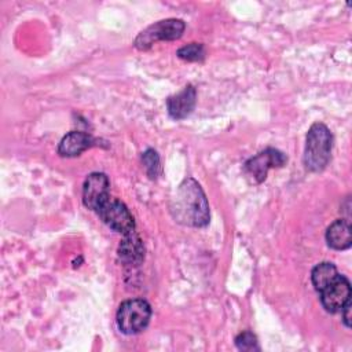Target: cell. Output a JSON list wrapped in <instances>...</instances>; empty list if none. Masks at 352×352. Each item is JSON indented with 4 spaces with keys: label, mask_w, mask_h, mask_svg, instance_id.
<instances>
[{
    "label": "cell",
    "mask_w": 352,
    "mask_h": 352,
    "mask_svg": "<svg viewBox=\"0 0 352 352\" xmlns=\"http://www.w3.org/2000/svg\"><path fill=\"white\" fill-rule=\"evenodd\" d=\"M172 213L179 223L191 227H205L209 223V204L206 195L197 180L184 179L173 199Z\"/></svg>",
    "instance_id": "cell-1"
},
{
    "label": "cell",
    "mask_w": 352,
    "mask_h": 352,
    "mask_svg": "<svg viewBox=\"0 0 352 352\" xmlns=\"http://www.w3.org/2000/svg\"><path fill=\"white\" fill-rule=\"evenodd\" d=\"M333 135L330 129L322 124L315 122L308 133L304 151V165L311 172H319L326 168L331 158Z\"/></svg>",
    "instance_id": "cell-2"
},
{
    "label": "cell",
    "mask_w": 352,
    "mask_h": 352,
    "mask_svg": "<svg viewBox=\"0 0 352 352\" xmlns=\"http://www.w3.org/2000/svg\"><path fill=\"white\" fill-rule=\"evenodd\" d=\"M151 318V307L143 298H131L118 307L117 326L124 334H138L144 330Z\"/></svg>",
    "instance_id": "cell-3"
},
{
    "label": "cell",
    "mask_w": 352,
    "mask_h": 352,
    "mask_svg": "<svg viewBox=\"0 0 352 352\" xmlns=\"http://www.w3.org/2000/svg\"><path fill=\"white\" fill-rule=\"evenodd\" d=\"M184 29L186 23L182 19L169 18L158 21L138 34V37L135 38V47L138 50L144 51L148 50L157 41H170L180 38Z\"/></svg>",
    "instance_id": "cell-4"
},
{
    "label": "cell",
    "mask_w": 352,
    "mask_h": 352,
    "mask_svg": "<svg viewBox=\"0 0 352 352\" xmlns=\"http://www.w3.org/2000/svg\"><path fill=\"white\" fill-rule=\"evenodd\" d=\"M287 162V157L272 147H268L245 162V172L256 183L265 180L267 173L271 168H280Z\"/></svg>",
    "instance_id": "cell-5"
},
{
    "label": "cell",
    "mask_w": 352,
    "mask_h": 352,
    "mask_svg": "<svg viewBox=\"0 0 352 352\" xmlns=\"http://www.w3.org/2000/svg\"><path fill=\"white\" fill-rule=\"evenodd\" d=\"M102 221L111 230L124 234H128L135 230V220L129 209L124 202L110 198L98 212Z\"/></svg>",
    "instance_id": "cell-6"
},
{
    "label": "cell",
    "mask_w": 352,
    "mask_h": 352,
    "mask_svg": "<svg viewBox=\"0 0 352 352\" xmlns=\"http://www.w3.org/2000/svg\"><path fill=\"white\" fill-rule=\"evenodd\" d=\"M110 199V182L109 177L102 172H94L88 175L82 186V202L84 205L94 210L99 209Z\"/></svg>",
    "instance_id": "cell-7"
},
{
    "label": "cell",
    "mask_w": 352,
    "mask_h": 352,
    "mask_svg": "<svg viewBox=\"0 0 352 352\" xmlns=\"http://www.w3.org/2000/svg\"><path fill=\"white\" fill-rule=\"evenodd\" d=\"M319 293L322 305L327 312H340L351 300V283L344 275H338L333 283L326 286Z\"/></svg>",
    "instance_id": "cell-8"
},
{
    "label": "cell",
    "mask_w": 352,
    "mask_h": 352,
    "mask_svg": "<svg viewBox=\"0 0 352 352\" xmlns=\"http://www.w3.org/2000/svg\"><path fill=\"white\" fill-rule=\"evenodd\" d=\"M195 102H197V91L192 85H187L180 92L166 99L168 114L175 120L186 118L194 110Z\"/></svg>",
    "instance_id": "cell-9"
},
{
    "label": "cell",
    "mask_w": 352,
    "mask_h": 352,
    "mask_svg": "<svg viewBox=\"0 0 352 352\" xmlns=\"http://www.w3.org/2000/svg\"><path fill=\"white\" fill-rule=\"evenodd\" d=\"M118 257L120 260L126 265H139L142 264L144 258V246L140 239V236L136 234V231H131L128 234H124V238L121 239L118 245Z\"/></svg>",
    "instance_id": "cell-10"
},
{
    "label": "cell",
    "mask_w": 352,
    "mask_h": 352,
    "mask_svg": "<svg viewBox=\"0 0 352 352\" xmlns=\"http://www.w3.org/2000/svg\"><path fill=\"white\" fill-rule=\"evenodd\" d=\"M96 139L81 131H72L65 135L58 146V153L62 157H77L87 148L96 144Z\"/></svg>",
    "instance_id": "cell-11"
},
{
    "label": "cell",
    "mask_w": 352,
    "mask_h": 352,
    "mask_svg": "<svg viewBox=\"0 0 352 352\" xmlns=\"http://www.w3.org/2000/svg\"><path fill=\"white\" fill-rule=\"evenodd\" d=\"M327 245L336 250L349 249L352 245L351 221L348 219H340L330 224L326 231Z\"/></svg>",
    "instance_id": "cell-12"
},
{
    "label": "cell",
    "mask_w": 352,
    "mask_h": 352,
    "mask_svg": "<svg viewBox=\"0 0 352 352\" xmlns=\"http://www.w3.org/2000/svg\"><path fill=\"white\" fill-rule=\"evenodd\" d=\"M338 275L340 274H338V271H337L334 264H331V263H320V264L314 267V270L311 272V280H312L314 287L318 292H322L326 286L333 283L337 279Z\"/></svg>",
    "instance_id": "cell-13"
},
{
    "label": "cell",
    "mask_w": 352,
    "mask_h": 352,
    "mask_svg": "<svg viewBox=\"0 0 352 352\" xmlns=\"http://www.w3.org/2000/svg\"><path fill=\"white\" fill-rule=\"evenodd\" d=\"M142 162H143L144 169H146V172H147L150 179H157L160 176V173H161V162H160V157H158L155 150L147 148L142 154Z\"/></svg>",
    "instance_id": "cell-14"
},
{
    "label": "cell",
    "mask_w": 352,
    "mask_h": 352,
    "mask_svg": "<svg viewBox=\"0 0 352 352\" xmlns=\"http://www.w3.org/2000/svg\"><path fill=\"white\" fill-rule=\"evenodd\" d=\"M177 56L188 60V62H198L202 60L205 56V50L204 45L199 43H191L187 44L184 47H182L180 50H177Z\"/></svg>",
    "instance_id": "cell-15"
},
{
    "label": "cell",
    "mask_w": 352,
    "mask_h": 352,
    "mask_svg": "<svg viewBox=\"0 0 352 352\" xmlns=\"http://www.w3.org/2000/svg\"><path fill=\"white\" fill-rule=\"evenodd\" d=\"M235 345L239 351H258L257 337L252 331H242L235 338Z\"/></svg>",
    "instance_id": "cell-16"
},
{
    "label": "cell",
    "mask_w": 352,
    "mask_h": 352,
    "mask_svg": "<svg viewBox=\"0 0 352 352\" xmlns=\"http://www.w3.org/2000/svg\"><path fill=\"white\" fill-rule=\"evenodd\" d=\"M351 308H352V302H351V300L342 307V309H341V316H342V323L345 324V327H351Z\"/></svg>",
    "instance_id": "cell-17"
}]
</instances>
